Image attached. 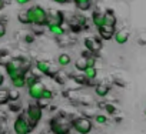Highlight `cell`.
Returning <instances> with one entry per match:
<instances>
[{"mask_svg": "<svg viewBox=\"0 0 146 134\" xmlns=\"http://www.w3.org/2000/svg\"><path fill=\"white\" fill-rule=\"evenodd\" d=\"M105 108H106V110H108V113H110V114L116 113V107H115V106H112V104H106V106H105Z\"/></svg>", "mask_w": 146, "mask_h": 134, "instance_id": "484cf974", "label": "cell"}, {"mask_svg": "<svg viewBox=\"0 0 146 134\" xmlns=\"http://www.w3.org/2000/svg\"><path fill=\"white\" fill-rule=\"evenodd\" d=\"M10 81H12V86L15 87V89H23V87H26V73H23V74H19V76H16V77H13V79H10Z\"/></svg>", "mask_w": 146, "mask_h": 134, "instance_id": "8fae6325", "label": "cell"}, {"mask_svg": "<svg viewBox=\"0 0 146 134\" xmlns=\"http://www.w3.org/2000/svg\"><path fill=\"white\" fill-rule=\"evenodd\" d=\"M5 5H6V3H5V0H0V12L5 9Z\"/></svg>", "mask_w": 146, "mask_h": 134, "instance_id": "4dcf8cb0", "label": "cell"}, {"mask_svg": "<svg viewBox=\"0 0 146 134\" xmlns=\"http://www.w3.org/2000/svg\"><path fill=\"white\" fill-rule=\"evenodd\" d=\"M75 80H76L78 83H80V84H83V83H86V81H88V79H86L85 76H76V77H75Z\"/></svg>", "mask_w": 146, "mask_h": 134, "instance_id": "4316f807", "label": "cell"}, {"mask_svg": "<svg viewBox=\"0 0 146 134\" xmlns=\"http://www.w3.org/2000/svg\"><path fill=\"white\" fill-rule=\"evenodd\" d=\"M26 117H27L29 123L32 124V127L35 128V127L42 121V117H43V108H42L39 104H29L27 108H26Z\"/></svg>", "mask_w": 146, "mask_h": 134, "instance_id": "277c9868", "label": "cell"}, {"mask_svg": "<svg viewBox=\"0 0 146 134\" xmlns=\"http://www.w3.org/2000/svg\"><path fill=\"white\" fill-rule=\"evenodd\" d=\"M92 22H93V24H95V27L99 30L100 27H103L105 26V16H103V13H100V12H93V14H92Z\"/></svg>", "mask_w": 146, "mask_h": 134, "instance_id": "7c38bea8", "label": "cell"}, {"mask_svg": "<svg viewBox=\"0 0 146 134\" xmlns=\"http://www.w3.org/2000/svg\"><path fill=\"white\" fill-rule=\"evenodd\" d=\"M6 33H7L6 24H5V23H2V22H0V39H2V37H5V36H6Z\"/></svg>", "mask_w": 146, "mask_h": 134, "instance_id": "d4e9b609", "label": "cell"}, {"mask_svg": "<svg viewBox=\"0 0 146 134\" xmlns=\"http://www.w3.org/2000/svg\"><path fill=\"white\" fill-rule=\"evenodd\" d=\"M53 97H54V94H53V91H52L50 89H46V87H44V90H43V94H42V99H40V100H46V101H52V100H53Z\"/></svg>", "mask_w": 146, "mask_h": 134, "instance_id": "44dd1931", "label": "cell"}, {"mask_svg": "<svg viewBox=\"0 0 146 134\" xmlns=\"http://www.w3.org/2000/svg\"><path fill=\"white\" fill-rule=\"evenodd\" d=\"M70 124L72 130H75V133L78 134H90V131L93 130V123L86 117H75L70 120Z\"/></svg>", "mask_w": 146, "mask_h": 134, "instance_id": "3957f363", "label": "cell"}, {"mask_svg": "<svg viewBox=\"0 0 146 134\" xmlns=\"http://www.w3.org/2000/svg\"><path fill=\"white\" fill-rule=\"evenodd\" d=\"M103 16H105V24H106V26L116 27L117 19H116V16H115V13H113L112 10H106V12L103 13Z\"/></svg>", "mask_w": 146, "mask_h": 134, "instance_id": "4fadbf2b", "label": "cell"}, {"mask_svg": "<svg viewBox=\"0 0 146 134\" xmlns=\"http://www.w3.org/2000/svg\"><path fill=\"white\" fill-rule=\"evenodd\" d=\"M36 69H37L42 74L49 76V74H50V69H52V66H50V63H49V61H46V60H37V61H36Z\"/></svg>", "mask_w": 146, "mask_h": 134, "instance_id": "30bf717a", "label": "cell"}, {"mask_svg": "<svg viewBox=\"0 0 146 134\" xmlns=\"http://www.w3.org/2000/svg\"><path fill=\"white\" fill-rule=\"evenodd\" d=\"M57 63H59L60 67H66V66H69V64L72 63V57H70V54H67V53H62V54H59V56H57Z\"/></svg>", "mask_w": 146, "mask_h": 134, "instance_id": "2e32d148", "label": "cell"}, {"mask_svg": "<svg viewBox=\"0 0 146 134\" xmlns=\"http://www.w3.org/2000/svg\"><path fill=\"white\" fill-rule=\"evenodd\" d=\"M85 47L89 50V53H93L100 47V43H96V40L93 39H85Z\"/></svg>", "mask_w": 146, "mask_h": 134, "instance_id": "e0dca14e", "label": "cell"}, {"mask_svg": "<svg viewBox=\"0 0 146 134\" xmlns=\"http://www.w3.org/2000/svg\"><path fill=\"white\" fill-rule=\"evenodd\" d=\"M75 134H78V133H75Z\"/></svg>", "mask_w": 146, "mask_h": 134, "instance_id": "836d02e7", "label": "cell"}, {"mask_svg": "<svg viewBox=\"0 0 146 134\" xmlns=\"http://www.w3.org/2000/svg\"><path fill=\"white\" fill-rule=\"evenodd\" d=\"M47 29H49V32H50L53 36H56V37H60V36H63V34H64V29H63V26H62L60 23L49 22Z\"/></svg>", "mask_w": 146, "mask_h": 134, "instance_id": "ba28073f", "label": "cell"}, {"mask_svg": "<svg viewBox=\"0 0 146 134\" xmlns=\"http://www.w3.org/2000/svg\"><path fill=\"white\" fill-rule=\"evenodd\" d=\"M109 91H110V87H109L108 84H98V86L95 87V93H96V96H99V97H106V96L109 94Z\"/></svg>", "mask_w": 146, "mask_h": 134, "instance_id": "5bb4252c", "label": "cell"}, {"mask_svg": "<svg viewBox=\"0 0 146 134\" xmlns=\"http://www.w3.org/2000/svg\"><path fill=\"white\" fill-rule=\"evenodd\" d=\"M13 130H15L16 134H30V133H32L33 127H32V124L29 123L26 114H19V116L16 117V120H15V123H13Z\"/></svg>", "mask_w": 146, "mask_h": 134, "instance_id": "5b68a950", "label": "cell"}, {"mask_svg": "<svg viewBox=\"0 0 146 134\" xmlns=\"http://www.w3.org/2000/svg\"><path fill=\"white\" fill-rule=\"evenodd\" d=\"M145 116H146V107H145Z\"/></svg>", "mask_w": 146, "mask_h": 134, "instance_id": "1f68e13d", "label": "cell"}, {"mask_svg": "<svg viewBox=\"0 0 146 134\" xmlns=\"http://www.w3.org/2000/svg\"><path fill=\"white\" fill-rule=\"evenodd\" d=\"M17 20H19L22 24H30V22H29V19H27V14H26V12H23V13H19V16H17Z\"/></svg>", "mask_w": 146, "mask_h": 134, "instance_id": "cb8c5ba5", "label": "cell"}, {"mask_svg": "<svg viewBox=\"0 0 146 134\" xmlns=\"http://www.w3.org/2000/svg\"><path fill=\"white\" fill-rule=\"evenodd\" d=\"M5 84V76L2 74V73H0V87H2Z\"/></svg>", "mask_w": 146, "mask_h": 134, "instance_id": "f1b7e54d", "label": "cell"}, {"mask_svg": "<svg viewBox=\"0 0 146 134\" xmlns=\"http://www.w3.org/2000/svg\"><path fill=\"white\" fill-rule=\"evenodd\" d=\"M26 14L30 24H35V26H47L50 22L49 13L42 6H32L30 9L26 10Z\"/></svg>", "mask_w": 146, "mask_h": 134, "instance_id": "6da1fadb", "label": "cell"}, {"mask_svg": "<svg viewBox=\"0 0 146 134\" xmlns=\"http://www.w3.org/2000/svg\"><path fill=\"white\" fill-rule=\"evenodd\" d=\"M76 5V7L82 12H86L92 7V0H73Z\"/></svg>", "mask_w": 146, "mask_h": 134, "instance_id": "9a60e30c", "label": "cell"}, {"mask_svg": "<svg viewBox=\"0 0 146 134\" xmlns=\"http://www.w3.org/2000/svg\"><path fill=\"white\" fill-rule=\"evenodd\" d=\"M75 67H76V70H79V72H85L88 69V58L86 57H80L79 60L75 61Z\"/></svg>", "mask_w": 146, "mask_h": 134, "instance_id": "d6986e66", "label": "cell"}, {"mask_svg": "<svg viewBox=\"0 0 146 134\" xmlns=\"http://www.w3.org/2000/svg\"><path fill=\"white\" fill-rule=\"evenodd\" d=\"M113 40H115L119 46L126 44V43L129 41V32H127V30H117V32L115 33V36H113Z\"/></svg>", "mask_w": 146, "mask_h": 134, "instance_id": "9c48e42d", "label": "cell"}, {"mask_svg": "<svg viewBox=\"0 0 146 134\" xmlns=\"http://www.w3.org/2000/svg\"><path fill=\"white\" fill-rule=\"evenodd\" d=\"M7 91H9V90H3V89H0V106H2V104H6V103H9Z\"/></svg>", "mask_w": 146, "mask_h": 134, "instance_id": "7402d4cb", "label": "cell"}, {"mask_svg": "<svg viewBox=\"0 0 146 134\" xmlns=\"http://www.w3.org/2000/svg\"><path fill=\"white\" fill-rule=\"evenodd\" d=\"M49 125H50V131L53 134H70V131H72L70 121L62 114H59L54 118H52Z\"/></svg>", "mask_w": 146, "mask_h": 134, "instance_id": "7a4b0ae2", "label": "cell"}, {"mask_svg": "<svg viewBox=\"0 0 146 134\" xmlns=\"http://www.w3.org/2000/svg\"><path fill=\"white\" fill-rule=\"evenodd\" d=\"M0 22H2V19H0Z\"/></svg>", "mask_w": 146, "mask_h": 134, "instance_id": "d6a6232c", "label": "cell"}, {"mask_svg": "<svg viewBox=\"0 0 146 134\" xmlns=\"http://www.w3.org/2000/svg\"><path fill=\"white\" fill-rule=\"evenodd\" d=\"M83 76L88 80H95L98 77V69H96V67H88V69L83 72Z\"/></svg>", "mask_w": 146, "mask_h": 134, "instance_id": "ac0fdd59", "label": "cell"}, {"mask_svg": "<svg viewBox=\"0 0 146 134\" xmlns=\"http://www.w3.org/2000/svg\"><path fill=\"white\" fill-rule=\"evenodd\" d=\"M7 97H9V101H17L20 99V93L17 89H10L7 91Z\"/></svg>", "mask_w": 146, "mask_h": 134, "instance_id": "ffe728a7", "label": "cell"}, {"mask_svg": "<svg viewBox=\"0 0 146 134\" xmlns=\"http://www.w3.org/2000/svg\"><path fill=\"white\" fill-rule=\"evenodd\" d=\"M98 32H99V36H100L102 40H112L113 36H115V33H116L115 27H112V26H106V24H105L103 27H100Z\"/></svg>", "mask_w": 146, "mask_h": 134, "instance_id": "52a82bcc", "label": "cell"}, {"mask_svg": "<svg viewBox=\"0 0 146 134\" xmlns=\"http://www.w3.org/2000/svg\"><path fill=\"white\" fill-rule=\"evenodd\" d=\"M43 90H44L43 83L37 80L36 83H33L32 86H29V87H27V94H29V97H30V99H33V100L39 101V100L42 99Z\"/></svg>", "mask_w": 146, "mask_h": 134, "instance_id": "8992f818", "label": "cell"}, {"mask_svg": "<svg viewBox=\"0 0 146 134\" xmlns=\"http://www.w3.org/2000/svg\"><path fill=\"white\" fill-rule=\"evenodd\" d=\"M54 3H59V5H64V3H67V0H53Z\"/></svg>", "mask_w": 146, "mask_h": 134, "instance_id": "f546056e", "label": "cell"}, {"mask_svg": "<svg viewBox=\"0 0 146 134\" xmlns=\"http://www.w3.org/2000/svg\"><path fill=\"white\" fill-rule=\"evenodd\" d=\"M95 123L105 125V124H108V117L103 116V114H96V116H95Z\"/></svg>", "mask_w": 146, "mask_h": 134, "instance_id": "603a6c76", "label": "cell"}, {"mask_svg": "<svg viewBox=\"0 0 146 134\" xmlns=\"http://www.w3.org/2000/svg\"><path fill=\"white\" fill-rule=\"evenodd\" d=\"M15 2L17 3V5H20V6H25V5H27V3H30L32 0H15Z\"/></svg>", "mask_w": 146, "mask_h": 134, "instance_id": "83f0119b", "label": "cell"}]
</instances>
